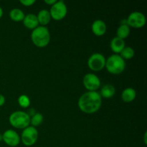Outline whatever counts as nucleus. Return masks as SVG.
I'll return each mask as SVG.
<instances>
[{
    "label": "nucleus",
    "mask_w": 147,
    "mask_h": 147,
    "mask_svg": "<svg viewBox=\"0 0 147 147\" xmlns=\"http://www.w3.org/2000/svg\"><path fill=\"white\" fill-rule=\"evenodd\" d=\"M2 141L9 146L15 147L20 144V136L13 129H8L5 131L2 134Z\"/></svg>",
    "instance_id": "10"
},
{
    "label": "nucleus",
    "mask_w": 147,
    "mask_h": 147,
    "mask_svg": "<svg viewBox=\"0 0 147 147\" xmlns=\"http://www.w3.org/2000/svg\"><path fill=\"white\" fill-rule=\"evenodd\" d=\"M136 91L132 88L124 89L121 93V99L125 103H131L136 99Z\"/></svg>",
    "instance_id": "15"
},
{
    "label": "nucleus",
    "mask_w": 147,
    "mask_h": 147,
    "mask_svg": "<svg viewBox=\"0 0 147 147\" xmlns=\"http://www.w3.org/2000/svg\"><path fill=\"white\" fill-rule=\"evenodd\" d=\"M11 126L17 129H24L30 125V117L27 112L17 111L11 113L9 118Z\"/></svg>",
    "instance_id": "4"
},
{
    "label": "nucleus",
    "mask_w": 147,
    "mask_h": 147,
    "mask_svg": "<svg viewBox=\"0 0 147 147\" xmlns=\"http://www.w3.org/2000/svg\"><path fill=\"white\" fill-rule=\"evenodd\" d=\"M91 30L95 35L98 37H101L106 33L107 26L103 20H96L92 23Z\"/></svg>",
    "instance_id": "11"
},
{
    "label": "nucleus",
    "mask_w": 147,
    "mask_h": 147,
    "mask_svg": "<svg viewBox=\"0 0 147 147\" xmlns=\"http://www.w3.org/2000/svg\"><path fill=\"white\" fill-rule=\"evenodd\" d=\"M119 55L123 59V60H131L133 58L135 55V51L131 47H125L123 49Z\"/></svg>",
    "instance_id": "20"
},
{
    "label": "nucleus",
    "mask_w": 147,
    "mask_h": 147,
    "mask_svg": "<svg viewBox=\"0 0 147 147\" xmlns=\"http://www.w3.org/2000/svg\"><path fill=\"white\" fill-rule=\"evenodd\" d=\"M5 103V97L3 95L0 94V107L4 106Z\"/></svg>",
    "instance_id": "24"
},
{
    "label": "nucleus",
    "mask_w": 147,
    "mask_h": 147,
    "mask_svg": "<svg viewBox=\"0 0 147 147\" xmlns=\"http://www.w3.org/2000/svg\"><path fill=\"white\" fill-rule=\"evenodd\" d=\"M37 17L39 24H40V26H43V27H46V25H47L52 20L50 11L47 9L40 10L37 14Z\"/></svg>",
    "instance_id": "14"
},
{
    "label": "nucleus",
    "mask_w": 147,
    "mask_h": 147,
    "mask_svg": "<svg viewBox=\"0 0 147 147\" xmlns=\"http://www.w3.org/2000/svg\"><path fill=\"white\" fill-rule=\"evenodd\" d=\"M131 30L129 26L127 24H121L116 30V37L124 40L129 36Z\"/></svg>",
    "instance_id": "17"
},
{
    "label": "nucleus",
    "mask_w": 147,
    "mask_h": 147,
    "mask_svg": "<svg viewBox=\"0 0 147 147\" xmlns=\"http://www.w3.org/2000/svg\"><path fill=\"white\" fill-rule=\"evenodd\" d=\"M146 136H147V133H146V132H145V134H144V144H147V141H146Z\"/></svg>",
    "instance_id": "25"
},
{
    "label": "nucleus",
    "mask_w": 147,
    "mask_h": 147,
    "mask_svg": "<svg viewBox=\"0 0 147 147\" xmlns=\"http://www.w3.org/2000/svg\"><path fill=\"white\" fill-rule=\"evenodd\" d=\"M0 141H2V134H0Z\"/></svg>",
    "instance_id": "27"
},
{
    "label": "nucleus",
    "mask_w": 147,
    "mask_h": 147,
    "mask_svg": "<svg viewBox=\"0 0 147 147\" xmlns=\"http://www.w3.org/2000/svg\"><path fill=\"white\" fill-rule=\"evenodd\" d=\"M106 59L101 53H96L89 57L87 64L89 68L95 72H98L105 68Z\"/></svg>",
    "instance_id": "7"
},
{
    "label": "nucleus",
    "mask_w": 147,
    "mask_h": 147,
    "mask_svg": "<svg viewBox=\"0 0 147 147\" xmlns=\"http://www.w3.org/2000/svg\"><path fill=\"white\" fill-rule=\"evenodd\" d=\"M24 14L23 11L20 9L15 8L11 9L9 11V17L12 21L19 22L23 21L24 18Z\"/></svg>",
    "instance_id": "18"
},
{
    "label": "nucleus",
    "mask_w": 147,
    "mask_h": 147,
    "mask_svg": "<svg viewBox=\"0 0 147 147\" xmlns=\"http://www.w3.org/2000/svg\"><path fill=\"white\" fill-rule=\"evenodd\" d=\"M18 103L20 107L27 109L30 106V99L27 95H21L18 98Z\"/></svg>",
    "instance_id": "21"
},
{
    "label": "nucleus",
    "mask_w": 147,
    "mask_h": 147,
    "mask_svg": "<svg viewBox=\"0 0 147 147\" xmlns=\"http://www.w3.org/2000/svg\"><path fill=\"white\" fill-rule=\"evenodd\" d=\"M51 39L50 33L47 27L38 26L31 33V40L37 47L43 48L49 45Z\"/></svg>",
    "instance_id": "2"
},
{
    "label": "nucleus",
    "mask_w": 147,
    "mask_h": 147,
    "mask_svg": "<svg viewBox=\"0 0 147 147\" xmlns=\"http://www.w3.org/2000/svg\"><path fill=\"white\" fill-rule=\"evenodd\" d=\"M38 136L39 133L37 129L33 126H30L23 129L20 140L24 146H32L37 142Z\"/></svg>",
    "instance_id": "5"
},
{
    "label": "nucleus",
    "mask_w": 147,
    "mask_h": 147,
    "mask_svg": "<svg viewBox=\"0 0 147 147\" xmlns=\"http://www.w3.org/2000/svg\"><path fill=\"white\" fill-rule=\"evenodd\" d=\"M105 67L111 74L119 75L124 71L126 63L119 55L113 54L107 58Z\"/></svg>",
    "instance_id": "3"
},
{
    "label": "nucleus",
    "mask_w": 147,
    "mask_h": 147,
    "mask_svg": "<svg viewBox=\"0 0 147 147\" xmlns=\"http://www.w3.org/2000/svg\"><path fill=\"white\" fill-rule=\"evenodd\" d=\"M49 11L51 19L56 21H60L66 17L67 14V8L64 1L60 0L57 1L53 6H51Z\"/></svg>",
    "instance_id": "6"
},
{
    "label": "nucleus",
    "mask_w": 147,
    "mask_h": 147,
    "mask_svg": "<svg viewBox=\"0 0 147 147\" xmlns=\"http://www.w3.org/2000/svg\"><path fill=\"white\" fill-rule=\"evenodd\" d=\"M45 3L47 5H50V6H53L55 3L57 1V0H45Z\"/></svg>",
    "instance_id": "23"
},
{
    "label": "nucleus",
    "mask_w": 147,
    "mask_h": 147,
    "mask_svg": "<svg viewBox=\"0 0 147 147\" xmlns=\"http://www.w3.org/2000/svg\"><path fill=\"white\" fill-rule=\"evenodd\" d=\"M36 2L35 0H20V3L24 7H30L32 6Z\"/></svg>",
    "instance_id": "22"
},
{
    "label": "nucleus",
    "mask_w": 147,
    "mask_h": 147,
    "mask_svg": "<svg viewBox=\"0 0 147 147\" xmlns=\"http://www.w3.org/2000/svg\"><path fill=\"white\" fill-rule=\"evenodd\" d=\"M100 93L101 98H111L114 96L115 93H116V88L113 85L107 84L105 85L102 87L101 90H100Z\"/></svg>",
    "instance_id": "16"
},
{
    "label": "nucleus",
    "mask_w": 147,
    "mask_h": 147,
    "mask_svg": "<svg viewBox=\"0 0 147 147\" xmlns=\"http://www.w3.org/2000/svg\"><path fill=\"white\" fill-rule=\"evenodd\" d=\"M146 19L144 14L140 11H133L126 19V23L129 27L139 29L146 24Z\"/></svg>",
    "instance_id": "8"
},
{
    "label": "nucleus",
    "mask_w": 147,
    "mask_h": 147,
    "mask_svg": "<svg viewBox=\"0 0 147 147\" xmlns=\"http://www.w3.org/2000/svg\"><path fill=\"white\" fill-rule=\"evenodd\" d=\"M78 108L82 112L88 114L96 113L102 105V98L97 91H88L78 99Z\"/></svg>",
    "instance_id": "1"
},
{
    "label": "nucleus",
    "mask_w": 147,
    "mask_h": 147,
    "mask_svg": "<svg viewBox=\"0 0 147 147\" xmlns=\"http://www.w3.org/2000/svg\"><path fill=\"white\" fill-rule=\"evenodd\" d=\"M23 24L28 30H33L39 26L37 15L34 14H28L24 16L23 20Z\"/></svg>",
    "instance_id": "12"
},
{
    "label": "nucleus",
    "mask_w": 147,
    "mask_h": 147,
    "mask_svg": "<svg viewBox=\"0 0 147 147\" xmlns=\"http://www.w3.org/2000/svg\"><path fill=\"white\" fill-rule=\"evenodd\" d=\"M2 16H3V9H2V8L0 7V19L2 17Z\"/></svg>",
    "instance_id": "26"
},
{
    "label": "nucleus",
    "mask_w": 147,
    "mask_h": 147,
    "mask_svg": "<svg viewBox=\"0 0 147 147\" xmlns=\"http://www.w3.org/2000/svg\"><path fill=\"white\" fill-rule=\"evenodd\" d=\"M44 120L42 114L41 113H37L36 112L32 116L30 117V125L31 126L36 128L42 124Z\"/></svg>",
    "instance_id": "19"
},
{
    "label": "nucleus",
    "mask_w": 147,
    "mask_h": 147,
    "mask_svg": "<svg viewBox=\"0 0 147 147\" xmlns=\"http://www.w3.org/2000/svg\"><path fill=\"white\" fill-rule=\"evenodd\" d=\"M126 47V43L125 41L122 39L119 38L118 37H115L111 41L110 47L111 50L114 53V54L119 55L121 52L123 50V49Z\"/></svg>",
    "instance_id": "13"
},
{
    "label": "nucleus",
    "mask_w": 147,
    "mask_h": 147,
    "mask_svg": "<svg viewBox=\"0 0 147 147\" xmlns=\"http://www.w3.org/2000/svg\"><path fill=\"white\" fill-rule=\"evenodd\" d=\"M83 84L88 91H96L100 87V80L94 73H87L83 77Z\"/></svg>",
    "instance_id": "9"
}]
</instances>
